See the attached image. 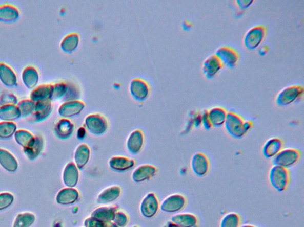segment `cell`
Wrapping results in <instances>:
<instances>
[{
    "instance_id": "obj_13",
    "label": "cell",
    "mask_w": 304,
    "mask_h": 227,
    "mask_svg": "<svg viewBox=\"0 0 304 227\" xmlns=\"http://www.w3.org/2000/svg\"><path fill=\"white\" fill-rule=\"evenodd\" d=\"M130 90L131 96L137 101H144L149 95L148 84L141 79H134L130 83Z\"/></svg>"
},
{
    "instance_id": "obj_20",
    "label": "cell",
    "mask_w": 304,
    "mask_h": 227,
    "mask_svg": "<svg viewBox=\"0 0 304 227\" xmlns=\"http://www.w3.org/2000/svg\"><path fill=\"white\" fill-rule=\"evenodd\" d=\"M55 133L60 139H68L74 130V125L67 119H59L56 122L54 127Z\"/></svg>"
},
{
    "instance_id": "obj_32",
    "label": "cell",
    "mask_w": 304,
    "mask_h": 227,
    "mask_svg": "<svg viewBox=\"0 0 304 227\" xmlns=\"http://www.w3.org/2000/svg\"><path fill=\"white\" fill-rule=\"evenodd\" d=\"M172 221L183 227H191L196 224V218L189 214H179L172 217Z\"/></svg>"
},
{
    "instance_id": "obj_6",
    "label": "cell",
    "mask_w": 304,
    "mask_h": 227,
    "mask_svg": "<svg viewBox=\"0 0 304 227\" xmlns=\"http://www.w3.org/2000/svg\"><path fill=\"white\" fill-rule=\"evenodd\" d=\"M300 158V153L298 150L286 149L281 150L280 152L272 158L274 166L288 169L294 166Z\"/></svg>"
},
{
    "instance_id": "obj_30",
    "label": "cell",
    "mask_w": 304,
    "mask_h": 227,
    "mask_svg": "<svg viewBox=\"0 0 304 227\" xmlns=\"http://www.w3.org/2000/svg\"><path fill=\"white\" fill-rule=\"evenodd\" d=\"M21 115L19 109L14 104H6L0 107V118L2 120H13Z\"/></svg>"
},
{
    "instance_id": "obj_18",
    "label": "cell",
    "mask_w": 304,
    "mask_h": 227,
    "mask_svg": "<svg viewBox=\"0 0 304 227\" xmlns=\"http://www.w3.org/2000/svg\"><path fill=\"white\" fill-rule=\"evenodd\" d=\"M79 197V192L76 189L67 187L59 191L56 200L61 205H71L76 203Z\"/></svg>"
},
{
    "instance_id": "obj_22",
    "label": "cell",
    "mask_w": 304,
    "mask_h": 227,
    "mask_svg": "<svg viewBox=\"0 0 304 227\" xmlns=\"http://www.w3.org/2000/svg\"><path fill=\"white\" fill-rule=\"evenodd\" d=\"M283 142L278 138H272L266 142L262 147V153L266 158H273L282 149Z\"/></svg>"
},
{
    "instance_id": "obj_11",
    "label": "cell",
    "mask_w": 304,
    "mask_h": 227,
    "mask_svg": "<svg viewBox=\"0 0 304 227\" xmlns=\"http://www.w3.org/2000/svg\"><path fill=\"white\" fill-rule=\"evenodd\" d=\"M159 210V201L156 195L149 193L142 199L140 204L141 213L144 217L151 218L155 215Z\"/></svg>"
},
{
    "instance_id": "obj_26",
    "label": "cell",
    "mask_w": 304,
    "mask_h": 227,
    "mask_svg": "<svg viewBox=\"0 0 304 227\" xmlns=\"http://www.w3.org/2000/svg\"><path fill=\"white\" fill-rule=\"evenodd\" d=\"M79 41V35L77 33H70L63 38L60 47L64 52L71 53L77 48Z\"/></svg>"
},
{
    "instance_id": "obj_16",
    "label": "cell",
    "mask_w": 304,
    "mask_h": 227,
    "mask_svg": "<svg viewBox=\"0 0 304 227\" xmlns=\"http://www.w3.org/2000/svg\"><path fill=\"white\" fill-rule=\"evenodd\" d=\"M64 184L70 188L76 187L79 180V170L74 163L70 162L66 166L63 174Z\"/></svg>"
},
{
    "instance_id": "obj_1",
    "label": "cell",
    "mask_w": 304,
    "mask_h": 227,
    "mask_svg": "<svg viewBox=\"0 0 304 227\" xmlns=\"http://www.w3.org/2000/svg\"><path fill=\"white\" fill-rule=\"evenodd\" d=\"M224 126L228 134L232 138L241 139L247 133L245 121L235 112H227Z\"/></svg>"
},
{
    "instance_id": "obj_43",
    "label": "cell",
    "mask_w": 304,
    "mask_h": 227,
    "mask_svg": "<svg viewBox=\"0 0 304 227\" xmlns=\"http://www.w3.org/2000/svg\"><path fill=\"white\" fill-rule=\"evenodd\" d=\"M254 2L253 0H238L236 3L241 10L246 9Z\"/></svg>"
},
{
    "instance_id": "obj_14",
    "label": "cell",
    "mask_w": 304,
    "mask_h": 227,
    "mask_svg": "<svg viewBox=\"0 0 304 227\" xmlns=\"http://www.w3.org/2000/svg\"><path fill=\"white\" fill-rule=\"evenodd\" d=\"M144 135L140 130L131 132L127 140L126 146L129 152L133 154L139 153L144 145Z\"/></svg>"
},
{
    "instance_id": "obj_33",
    "label": "cell",
    "mask_w": 304,
    "mask_h": 227,
    "mask_svg": "<svg viewBox=\"0 0 304 227\" xmlns=\"http://www.w3.org/2000/svg\"><path fill=\"white\" fill-rule=\"evenodd\" d=\"M35 217L31 214L18 215L14 223V227H29L35 221Z\"/></svg>"
},
{
    "instance_id": "obj_19",
    "label": "cell",
    "mask_w": 304,
    "mask_h": 227,
    "mask_svg": "<svg viewBox=\"0 0 304 227\" xmlns=\"http://www.w3.org/2000/svg\"><path fill=\"white\" fill-rule=\"evenodd\" d=\"M121 194V188L117 185L108 187L97 195L96 201L101 204H107L113 202L117 200Z\"/></svg>"
},
{
    "instance_id": "obj_34",
    "label": "cell",
    "mask_w": 304,
    "mask_h": 227,
    "mask_svg": "<svg viewBox=\"0 0 304 227\" xmlns=\"http://www.w3.org/2000/svg\"><path fill=\"white\" fill-rule=\"evenodd\" d=\"M67 88H68V84L65 82H62L53 84L52 100H58L60 98L65 97Z\"/></svg>"
},
{
    "instance_id": "obj_29",
    "label": "cell",
    "mask_w": 304,
    "mask_h": 227,
    "mask_svg": "<svg viewBox=\"0 0 304 227\" xmlns=\"http://www.w3.org/2000/svg\"><path fill=\"white\" fill-rule=\"evenodd\" d=\"M52 109L51 100L37 101L35 104V116L36 119L43 120L50 115Z\"/></svg>"
},
{
    "instance_id": "obj_42",
    "label": "cell",
    "mask_w": 304,
    "mask_h": 227,
    "mask_svg": "<svg viewBox=\"0 0 304 227\" xmlns=\"http://www.w3.org/2000/svg\"><path fill=\"white\" fill-rule=\"evenodd\" d=\"M13 200L12 196L9 194L7 195L5 194L0 195V202L3 203L5 208L11 205V203L13 202Z\"/></svg>"
},
{
    "instance_id": "obj_8",
    "label": "cell",
    "mask_w": 304,
    "mask_h": 227,
    "mask_svg": "<svg viewBox=\"0 0 304 227\" xmlns=\"http://www.w3.org/2000/svg\"><path fill=\"white\" fill-rule=\"evenodd\" d=\"M186 200L181 195L173 194L168 196L161 203L160 209L166 213H173L185 207Z\"/></svg>"
},
{
    "instance_id": "obj_28",
    "label": "cell",
    "mask_w": 304,
    "mask_h": 227,
    "mask_svg": "<svg viewBox=\"0 0 304 227\" xmlns=\"http://www.w3.org/2000/svg\"><path fill=\"white\" fill-rule=\"evenodd\" d=\"M24 84L28 88L35 86L39 80V74L35 68L32 66L26 67L22 74Z\"/></svg>"
},
{
    "instance_id": "obj_38",
    "label": "cell",
    "mask_w": 304,
    "mask_h": 227,
    "mask_svg": "<svg viewBox=\"0 0 304 227\" xmlns=\"http://www.w3.org/2000/svg\"><path fill=\"white\" fill-rule=\"evenodd\" d=\"M239 222L238 215L231 213L225 217L222 223V227H237Z\"/></svg>"
},
{
    "instance_id": "obj_37",
    "label": "cell",
    "mask_w": 304,
    "mask_h": 227,
    "mask_svg": "<svg viewBox=\"0 0 304 227\" xmlns=\"http://www.w3.org/2000/svg\"><path fill=\"white\" fill-rule=\"evenodd\" d=\"M17 107L19 109L21 116H26L34 111L35 104L33 101L25 100L19 102Z\"/></svg>"
},
{
    "instance_id": "obj_31",
    "label": "cell",
    "mask_w": 304,
    "mask_h": 227,
    "mask_svg": "<svg viewBox=\"0 0 304 227\" xmlns=\"http://www.w3.org/2000/svg\"><path fill=\"white\" fill-rule=\"evenodd\" d=\"M115 211L114 207H100L93 212L92 217L100 221H107L114 219Z\"/></svg>"
},
{
    "instance_id": "obj_24",
    "label": "cell",
    "mask_w": 304,
    "mask_h": 227,
    "mask_svg": "<svg viewBox=\"0 0 304 227\" xmlns=\"http://www.w3.org/2000/svg\"><path fill=\"white\" fill-rule=\"evenodd\" d=\"M53 84H44L37 86L31 94L33 101L52 100Z\"/></svg>"
},
{
    "instance_id": "obj_27",
    "label": "cell",
    "mask_w": 304,
    "mask_h": 227,
    "mask_svg": "<svg viewBox=\"0 0 304 227\" xmlns=\"http://www.w3.org/2000/svg\"><path fill=\"white\" fill-rule=\"evenodd\" d=\"M19 16V12L16 7L12 5L0 6V20L12 22L16 20Z\"/></svg>"
},
{
    "instance_id": "obj_12",
    "label": "cell",
    "mask_w": 304,
    "mask_h": 227,
    "mask_svg": "<svg viewBox=\"0 0 304 227\" xmlns=\"http://www.w3.org/2000/svg\"><path fill=\"white\" fill-rule=\"evenodd\" d=\"M85 107V103L80 100L67 101L60 105L58 113L60 116L66 119L69 118L79 115Z\"/></svg>"
},
{
    "instance_id": "obj_4",
    "label": "cell",
    "mask_w": 304,
    "mask_h": 227,
    "mask_svg": "<svg viewBox=\"0 0 304 227\" xmlns=\"http://www.w3.org/2000/svg\"><path fill=\"white\" fill-rule=\"evenodd\" d=\"M85 125L91 134L102 135L108 129V122L106 117L99 113L91 114L86 116Z\"/></svg>"
},
{
    "instance_id": "obj_3",
    "label": "cell",
    "mask_w": 304,
    "mask_h": 227,
    "mask_svg": "<svg viewBox=\"0 0 304 227\" xmlns=\"http://www.w3.org/2000/svg\"><path fill=\"white\" fill-rule=\"evenodd\" d=\"M303 92V86L301 85L287 86L277 94L276 104L279 107H286L299 99L302 96Z\"/></svg>"
},
{
    "instance_id": "obj_23",
    "label": "cell",
    "mask_w": 304,
    "mask_h": 227,
    "mask_svg": "<svg viewBox=\"0 0 304 227\" xmlns=\"http://www.w3.org/2000/svg\"><path fill=\"white\" fill-rule=\"evenodd\" d=\"M227 116V111L222 107H213L208 111V117L212 127L224 126Z\"/></svg>"
},
{
    "instance_id": "obj_15",
    "label": "cell",
    "mask_w": 304,
    "mask_h": 227,
    "mask_svg": "<svg viewBox=\"0 0 304 227\" xmlns=\"http://www.w3.org/2000/svg\"><path fill=\"white\" fill-rule=\"evenodd\" d=\"M157 172L156 168L153 165H141L134 169L132 173V179L136 183H143L151 179L156 175Z\"/></svg>"
},
{
    "instance_id": "obj_5",
    "label": "cell",
    "mask_w": 304,
    "mask_h": 227,
    "mask_svg": "<svg viewBox=\"0 0 304 227\" xmlns=\"http://www.w3.org/2000/svg\"><path fill=\"white\" fill-rule=\"evenodd\" d=\"M266 35V29L264 26H254L248 30L244 37V46L249 50H254L260 46Z\"/></svg>"
},
{
    "instance_id": "obj_36",
    "label": "cell",
    "mask_w": 304,
    "mask_h": 227,
    "mask_svg": "<svg viewBox=\"0 0 304 227\" xmlns=\"http://www.w3.org/2000/svg\"><path fill=\"white\" fill-rule=\"evenodd\" d=\"M16 129V126L13 123L3 122L0 123V138H7L12 136Z\"/></svg>"
},
{
    "instance_id": "obj_45",
    "label": "cell",
    "mask_w": 304,
    "mask_h": 227,
    "mask_svg": "<svg viewBox=\"0 0 304 227\" xmlns=\"http://www.w3.org/2000/svg\"><path fill=\"white\" fill-rule=\"evenodd\" d=\"M167 227H179V226L174 225L173 224H170V225H169L168 226H167Z\"/></svg>"
},
{
    "instance_id": "obj_41",
    "label": "cell",
    "mask_w": 304,
    "mask_h": 227,
    "mask_svg": "<svg viewBox=\"0 0 304 227\" xmlns=\"http://www.w3.org/2000/svg\"><path fill=\"white\" fill-rule=\"evenodd\" d=\"M114 219L117 224L119 225H125L127 221L126 215L122 212H116Z\"/></svg>"
},
{
    "instance_id": "obj_44",
    "label": "cell",
    "mask_w": 304,
    "mask_h": 227,
    "mask_svg": "<svg viewBox=\"0 0 304 227\" xmlns=\"http://www.w3.org/2000/svg\"><path fill=\"white\" fill-rule=\"evenodd\" d=\"M86 131L85 128L84 127H80L79 129L77 130V136L78 139H84L86 136Z\"/></svg>"
},
{
    "instance_id": "obj_39",
    "label": "cell",
    "mask_w": 304,
    "mask_h": 227,
    "mask_svg": "<svg viewBox=\"0 0 304 227\" xmlns=\"http://www.w3.org/2000/svg\"><path fill=\"white\" fill-rule=\"evenodd\" d=\"M0 101L3 105L14 104L17 103V98L13 94L9 93L2 95Z\"/></svg>"
},
{
    "instance_id": "obj_35",
    "label": "cell",
    "mask_w": 304,
    "mask_h": 227,
    "mask_svg": "<svg viewBox=\"0 0 304 227\" xmlns=\"http://www.w3.org/2000/svg\"><path fill=\"white\" fill-rule=\"evenodd\" d=\"M16 139L18 143H20L24 146H31L35 141L32 134L29 133V132L25 130L18 131L16 134Z\"/></svg>"
},
{
    "instance_id": "obj_10",
    "label": "cell",
    "mask_w": 304,
    "mask_h": 227,
    "mask_svg": "<svg viewBox=\"0 0 304 227\" xmlns=\"http://www.w3.org/2000/svg\"><path fill=\"white\" fill-rule=\"evenodd\" d=\"M192 171L197 176L204 177L209 170V162L206 155L201 153H195L191 161Z\"/></svg>"
},
{
    "instance_id": "obj_9",
    "label": "cell",
    "mask_w": 304,
    "mask_h": 227,
    "mask_svg": "<svg viewBox=\"0 0 304 227\" xmlns=\"http://www.w3.org/2000/svg\"><path fill=\"white\" fill-rule=\"evenodd\" d=\"M224 65L215 54L209 56L202 64V71L205 77L211 79L216 77Z\"/></svg>"
},
{
    "instance_id": "obj_25",
    "label": "cell",
    "mask_w": 304,
    "mask_h": 227,
    "mask_svg": "<svg viewBox=\"0 0 304 227\" xmlns=\"http://www.w3.org/2000/svg\"><path fill=\"white\" fill-rule=\"evenodd\" d=\"M0 79L7 86L12 87L16 85V74L12 68L3 63H0Z\"/></svg>"
},
{
    "instance_id": "obj_17",
    "label": "cell",
    "mask_w": 304,
    "mask_h": 227,
    "mask_svg": "<svg viewBox=\"0 0 304 227\" xmlns=\"http://www.w3.org/2000/svg\"><path fill=\"white\" fill-rule=\"evenodd\" d=\"M91 157V149L86 144L82 143L78 145L74 151V164L78 169L84 168L88 164Z\"/></svg>"
},
{
    "instance_id": "obj_21",
    "label": "cell",
    "mask_w": 304,
    "mask_h": 227,
    "mask_svg": "<svg viewBox=\"0 0 304 227\" xmlns=\"http://www.w3.org/2000/svg\"><path fill=\"white\" fill-rule=\"evenodd\" d=\"M111 169L117 172H125L134 167L135 162L131 158L124 156H114L108 162Z\"/></svg>"
},
{
    "instance_id": "obj_7",
    "label": "cell",
    "mask_w": 304,
    "mask_h": 227,
    "mask_svg": "<svg viewBox=\"0 0 304 227\" xmlns=\"http://www.w3.org/2000/svg\"><path fill=\"white\" fill-rule=\"evenodd\" d=\"M223 65L233 69L239 60V55L234 49L229 47H222L217 49L215 54Z\"/></svg>"
},
{
    "instance_id": "obj_40",
    "label": "cell",
    "mask_w": 304,
    "mask_h": 227,
    "mask_svg": "<svg viewBox=\"0 0 304 227\" xmlns=\"http://www.w3.org/2000/svg\"><path fill=\"white\" fill-rule=\"evenodd\" d=\"M201 122L205 130H209L212 128V124L209 119L208 110L202 112L201 116Z\"/></svg>"
},
{
    "instance_id": "obj_2",
    "label": "cell",
    "mask_w": 304,
    "mask_h": 227,
    "mask_svg": "<svg viewBox=\"0 0 304 227\" xmlns=\"http://www.w3.org/2000/svg\"><path fill=\"white\" fill-rule=\"evenodd\" d=\"M269 180L276 191L282 192L286 190L290 183V173L287 169L273 166L270 170Z\"/></svg>"
},
{
    "instance_id": "obj_46",
    "label": "cell",
    "mask_w": 304,
    "mask_h": 227,
    "mask_svg": "<svg viewBox=\"0 0 304 227\" xmlns=\"http://www.w3.org/2000/svg\"><path fill=\"white\" fill-rule=\"evenodd\" d=\"M245 227H249V226H245Z\"/></svg>"
}]
</instances>
